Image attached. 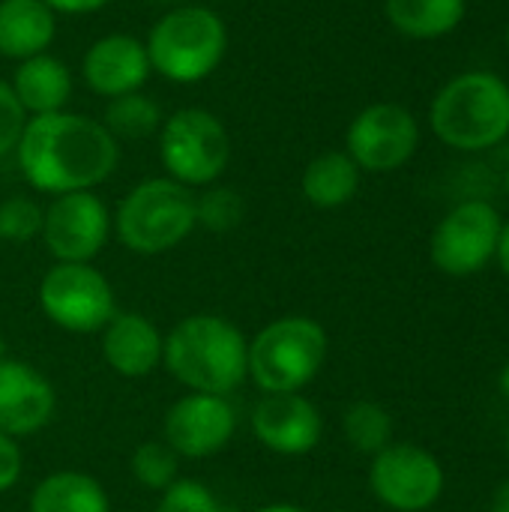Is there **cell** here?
<instances>
[{"instance_id":"1","label":"cell","mask_w":509,"mask_h":512,"mask_svg":"<svg viewBox=\"0 0 509 512\" xmlns=\"http://www.w3.org/2000/svg\"><path fill=\"white\" fill-rule=\"evenodd\" d=\"M18 171L42 195L96 192L120 162V141L102 120L78 111L30 117L15 147Z\"/></svg>"},{"instance_id":"2","label":"cell","mask_w":509,"mask_h":512,"mask_svg":"<svg viewBox=\"0 0 509 512\" xmlns=\"http://www.w3.org/2000/svg\"><path fill=\"white\" fill-rule=\"evenodd\" d=\"M162 369L186 393L228 396L249 381V336L219 312H195L165 333Z\"/></svg>"},{"instance_id":"3","label":"cell","mask_w":509,"mask_h":512,"mask_svg":"<svg viewBox=\"0 0 509 512\" xmlns=\"http://www.w3.org/2000/svg\"><path fill=\"white\" fill-rule=\"evenodd\" d=\"M228 24L204 3L168 6L147 30L144 48L153 75L171 84L207 81L228 54Z\"/></svg>"},{"instance_id":"4","label":"cell","mask_w":509,"mask_h":512,"mask_svg":"<svg viewBox=\"0 0 509 512\" xmlns=\"http://www.w3.org/2000/svg\"><path fill=\"white\" fill-rule=\"evenodd\" d=\"M429 126L462 153H483L509 135V84L495 72H462L432 99Z\"/></svg>"},{"instance_id":"5","label":"cell","mask_w":509,"mask_h":512,"mask_svg":"<svg viewBox=\"0 0 509 512\" xmlns=\"http://www.w3.org/2000/svg\"><path fill=\"white\" fill-rule=\"evenodd\" d=\"M117 243L138 255L156 258L189 240L195 225V192L159 174L135 183L111 210Z\"/></svg>"},{"instance_id":"6","label":"cell","mask_w":509,"mask_h":512,"mask_svg":"<svg viewBox=\"0 0 509 512\" xmlns=\"http://www.w3.org/2000/svg\"><path fill=\"white\" fill-rule=\"evenodd\" d=\"M330 336L309 315H279L249 336V381L261 393H303L324 369Z\"/></svg>"},{"instance_id":"7","label":"cell","mask_w":509,"mask_h":512,"mask_svg":"<svg viewBox=\"0 0 509 512\" xmlns=\"http://www.w3.org/2000/svg\"><path fill=\"white\" fill-rule=\"evenodd\" d=\"M156 144L165 177L183 183L192 192L219 183L231 162L228 126L219 114L201 105H186L165 114Z\"/></svg>"},{"instance_id":"8","label":"cell","mask_w":509,"mask_h":512,"mask_svg":"<svg viewBox=\"0 0 509 512\" xmlns=\"http://www.w3.org/2000/svg\"><path fill=\"white\" fill-rule=\"evenodd\" d=\"M36 303L51 327L72 336H99L117 315V291L96 264H51L39 285Z\"/></svg>"},{"instance_id":"9","label":"cell","mask_w":509,"mask_h":512,"mask_svg":"<svg viewBox=\"0 0 509 512\" xmlns=\"http://www.w3.org/2000/svg\"><path fill=\"white\" fill-rule=\"evenodd\" d=\"M111 237V210L96 192H69L45 204L39 240L57 264H93Z\"/></svg>"},{"instance_id":"10","label":"cell","mask_w":509,"mask_h":512,"mask_svg":"<svg viewBox=\"0 0 509 512\" xmlns=\"http://www.w3.org/2000/svg\"><path fill=\"white\" fill-rule=\"evenodd\" d=\"M420 147V123L399 102H372L354 114L345 132V153L360 171L390 174L411 162Z\"/></svg>"},{"instance_id":"11","label":"cell","mask_w":509,"mask_h":512,"mask_svg":"<svg viewBox=\"0 0 509 512\" xmlns=\"http://www.w3.org/2000/svg\"><path fill=\"white\" fill-rule=\"evenodd\" d=\"M504 222L489 201H462L432 231V264L456 279L480 273L498 252Z\"/></svg>"},{"instance_id":"12","label":"cell","mask_w":509,"mask_h":512,"mask_svg":"<svg viewBox=\"0 0 509 512\" xmlns=\"http://www.w3.org/2000/svg\"><path fill=\"white\" fill-rule=\"evenodd\" d=\"M441 462L417 444H390L372 456L369 489L396 512H426L444 495Z\"/></svg>"},{"instance_id":"13","label":"cell","mask_w":509,"mask_h":512,"mask_svg":"<svg viewBox=\"0 0 509 512\" xmlns=\"http://www.w3.org/2000/svg\"><path fill=\"white\" fill-rule=\"evenodd\" d=\"M240 417L228 396L183 393L162 417V441L189 462L225 453L237 435Z\"/></svg>"},{"instance_id":"14","label":"cell","mask_w":509,"mask_h":512,"mask_svg":"<svg viewBox=\"0 0 509 512\" xmlns=\"http://www.w3.org/2000/svg\"><path fill=\"white\" fill-rule=\"evenodd\" d=\"M249 429L255 441L276 456H309L324 435L318 405L303 393H261L252 405Z\"/></svg>"},{"instance_id":"15","label":"cell","mask_w":509,"mask_h":512,"mask_svg":"<svg viewBox=\"0 0 509 512\" xmlns=\"http://www.w3.org/2000/svg\"><path fill=\"white\" fill-rule=\"evenodd\" d=\"M57 414V390L51 378L27 360H0V432L24 441L51 426Z\"/></svg>"},{"instance_id":"16","label":"cell","mask_w":509,"mask_h":512,"mask_svg":"<svg viewBox=\"0 0 509 512\" xmlns=\"http://www.w3.org/2000/svg\"><path fill=\"white\" fill-rule=\"evenodd\" d=\"M153 75L144 39L132 33H105L93 39L81 57V81L99 99L138 93Z\"/></svg>"},{"instance_id":"17","label":"cell","mask_w":509,"mask_h":512,"mask_svg":"<svg viewBox=\"0 0 509 512\" xmlns=\"http://www.w3.org/2000/svg\"><path fill=\"white\" fill-rule=\"evenodd\" d=\"M99 351L117 378L141 381L162 369L165 333L144 312L117 309V315L99 333Z\"/></svg>"},{"instance_id":"18","label":"cell","mask_w":509,"mask_h":512,"mask_svg":"<svg viewBox=\"0 0 509 512\" xmlns=\"http://www.w3.org/2000/svg\"><path fill=\"white\" fill-rule=\"evenodd\" d=\"M9 87L18 96L21 108L27 111V117H42V114L66 111L75 90V78L63 57L42 51L36 57L15 63Z\"/></svg>"},{"instance_id":"19","label":"cell","mask_w":509,"mask_h":512,"mask_svg":"<svg viewBox=\"0 0 509 512\" xmlns=\"http://www.w3.org/2000/svg\"><path fill=\"white\" fill-rule=\"evenodd\" d=\"M57 15L42 0H0V57L27 60L51 51Z\"/></svg>"},{"instance_id":"20","label":"cell","mask_w":509,"mask_h":512,"mask_svg":"<svg viewBox=\"0 0 509 512\" xmlns=\"http://www.w3.org/2000/svg\"><path fill=\"white\" fill-rule=\"evenodd\" d=\"M27 512H111V495L93 474L51 471L30 489Z\"/></svg>"},{"instance_id":"21","label":"cell","mask_w":509,"mask_h":512,"mask_svg":"<svg viewBox=\"0 0 509 512\" xmlns=\"http://www.w3.org/2000/svg\"><path fill=\"white\" fill-rule=\"evenodd\" d=\"M363 171L345 150H324L303 168L300 192L318 210H339L360 192Z\"/></svg>"},{"instance_id":"22","label":"cell","mask_w":509,"mask_h":512,"mask_svg":"<svg viewBox=\"0 0 509 512\" xmlns=\"http://www.w3.org/2000/svg\"><path fill=\"white\" fill-rule=\"evenodd\" d=\"M468 12V0H384L393 30L408 39H441L453 33Z\"/></svg>"},{"instance_id":"23","label":"cell","mask_w":509,"mask_h":512,"mask_svg":"<svg viewBox=\"0 0 509 512\" xmlns=\"http://www.w3.org/2000/svg\"><path fill=\"white\" fill-rule=\"evenodd\" d=\"M165 114L159 108V102L147 93H126L117 99L105 102V114H102V126L117 138V141H141L150 135H159Z\"/></svg>"},{"instance_id":"24","label":"cell","mask_w":509,"mask_h":512,"mask_svg":"<svg viewBox=\"0 0 509 512\" xmlns=\"http://www.w3.org/2000/svg\"><path fill=\"white\" fill-rule=\"evenodd\" d=\"M342 435L351 450L363 456H375L393 444V417L384 405L360 399L342 414Z\"/></svg>"},{"instance_id":"25","label":"cell","mask_w":509,"mask_h":512,"mask_svg":"<svg viewBox=\"0 0 509 512\" xmlns=\"http://www.w3.org/2000/svg\"><path fill=\"white\" fill-rule=\"evenodd\" d=\"M246 219V198L234 186H204L195 195V225L207 234H231Z\"/></svg>"},{"instance_id":"26","label":"cell","mask_w":509,"mask_h":512,"mask_svg":"<svg viewBox=\"0 0 509 512\" xmlns=\"http://www.w3.org/2000/svg\"><path fill=\"white\" fill-rule=\"evenodd\" d=\"M180 462L183 459L162 438H156V441H144L132 450L129 474L141 489L159 495L180 477Z\"/></svg>"},{"instance_id":"27","label":"cell","mask_w":509,"mask_h":512,"mask_svg":"<svg viewBox=\"0 0 509 512\" xmlns=\"http://www.w3.org/2000/svg\"><path fill=\"white\" fill-rule=\"evenodd\" d=\"M45 207L30 195H9L0 201V243H30L42 234Z\"/></svg>"},{"instance_id":"28","label":"cell","mask_w":509,"mask_h":512,"mask_svg":"<svg viewBox=\"0 0 509 512\" xmlns=\"http://www.w3.org/2000/svg\"><path fill=\"white\" fill-rule=\"evenodd\" d=\"M153 512H222V504L204 480L177 477L165 492H159Z\"/></svg>"},{"instance_id":"29","label":"cell","mask_w":509,"mask_h":512,"mask_svg":"<svg viewBox=\"0 0 509 512\" xmlns=\"http://www.w3.org/2000/svg\"><path fill=\"white\" fill-rule=\"evenodd\" d=\"M27 111L21 108L18 96L12 93L9 81L0 78V159L3 156H15V147L24 135L27 126Z\"/></svg>"},{"instance_id":"30","label":"cell","mask_w":509,"mask_h":512,"mask_svg":"<svg viewBox=\"0 0 509 512\" xmlns=\"http://www.w3.org/2000/svg\"><path fill=\"white\" fill-rule=\"evenodd\" d=\"M24 474V450L21 441L0 432V495L12 492Z\"/></svg>"},{"instance_id":"31","label":"cell","mask_w":509,"mask_h":512,"mask_svg":"<svg viewBox=\"0 0 509 512\" xmlns=\"http://www.w3.org/2000/svg\"><path fill=\"white\" fill-rule=\"evenodd\" d=\"M54 15H93L105 9L111 0H42Z\"/></svg>"},{"instance_id":"32","label":"cell","mask_w":509,"mask_h":512,"mask_svg":"<svg viewBox=\"0 0 509 512\" xmlns=\"http://www.w3.org/2000/svg\"><path fill=\"white\" fill-rule=\"evenodd\" d=\"M495 258H498V264H501V273L509 279V222L504 225V231H501V240H498V252H495Z\"/></svg>"},{"instance_id":"33","label":"cell","mask_w":509,"mask_h":512,"mask_svg":"<svg viewBox=\"0 0 509 512\" xmlns=\"http://www.w3.org/2000/svg\"><path fill=\"white\" fill-rule=\"evenodd\" d=\"M492 512H509V480H504L492 498Z\"/></svg>"},{"instance_id":"34","label":"cell","mask_w":509,"mask_h":512,"mask_svg":"<svg viewBox=\"0 0 509 512\" xmlns=\"http://www.w3.org/2000/svg\"><path fill=\"white\" fill-rule=\"evenodd\" d=\"M252 512H309L306 507H300V504H291V501H276V504H264V507H258V510Z\"/></svg>"},{"instance_id":"35","label":"cell","mask_w":509,"mask_h":512,"mask_svg":"<svg viewBox=\"0 0 509 512\" xmlns=\"http://www.w3.org/2000/svg\"><path fill=\"white\" fill-rule=\"evenodd\" d=\"M498 384H501V393H504V399L509 402V360H507V366L501 369V378H498Z\"/></svg>"},{"instance_id":"36","label":"cell","mask_w":509,"mask_h":512,"mask_svg":"<svg viewBox=\"0 0 509 512\" xmlns=\"http://www.w3.org/2000/svg\"><path fill=\"white\" fill-rule=\"evenodd\" d=\"M144 3H153V6H180V3H189V0H144Z\"/></svg>"},{"instance_id":"37","label":"cell","mask_w":509,"mask_h":512,"mask_svg":"<svg viewBox=\"0 0 509 512\" xmlns=\"http://www.w3.org/2000/svg\"><path fill=\"white\" fill-rule=\"evenodd\" d=\"M9 357V351H6V339L0 336V360H6Z\"/></svg>"},{"instance_id":"38","label":"cell","mask_w":509,"mask_h":512,"mask_svg":"<svg viewBox=\"0 0 509 512\" xmlns=\"http://www.w3.org/2000/svg\"><path fill=\"white\" fill-rule=\"evenodd\" d=\"M507 195H509V168H507Z\"/></svg>"},{"instance_id":"39","label":"cell","mask_w":509,"mask_h":512,"mask_svg":"<svg viewBox=\"0 0 509 512\" xmlns=\"http://www.w3.org/2000/svg\"><path fill=\"white\" fill-rule=\"evenodd\" d=\"M507 48H509V24H507Z\"/></svg>"},{"instance_id":"40","label":"cell","mask_w":509,"mask_h":512,"mask_svg":"<svg viewBox=\"0 0 509 512\" xmlns=\"http://www.w3.org/2000/svg\"><path fill=\"white\" fill-rule=\"evenodd\" d=\"M507 456H509V432H507Z\"/></svg>"},{"instance_id":"41","label":"cell","mask_w":509,"mask_h":512,"mask_svg":"<svg viewBox=\"0 0 509 512\" xmlns=\"http://www.w3.org/2000/svg\"><path fill=\"white\" fill-rule=\"evenodd\" d=\"M0 246H3V243H0Z\"/></svg>"}]
</instances>
